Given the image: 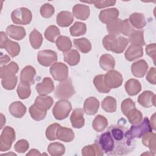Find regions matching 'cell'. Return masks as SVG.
I'll list each match as a JSON object with an SVG mask.
<instances>
[{
    "label": "cell",
    "instance_id": "cell-1",
    "mask_svg": "<svg viewBox=\"0 0 156 156\" xmlns=\"http://www.w3.org/2000/svg\"><path fill=\"white\" fill-rule=\"evenodd\" d=\"M114 142L112 155H124L131 152L134 148L133 141H130L126 135V129L121 126H111L108 130Z\"/></svg>",
    "mask_w": 156,
    "mask_h": 156
},
{
    "label": "cell",
    "instance_id": "cell-2",
    "mask_svg": "<svg viewBox=\"0 0 156 156\" xmlns=\"http://www.w3.org/2000/svg\"><path fill=\"white\" fill-rule=\"evenodd\" d=\"M152 130L150 121L147 117H145L140 124L132 126L130 129L126 131V135L130 141H133L134 138H141L146 133L151 132Z\"/></svg>",
    "mask_w": 156,
    "mask_h": 156
},
{
    "label": "cell",
    "instance_id": "cell-3",
    "mask_svg": "<svg viewBox=\"0 0 156 156\" xmlns=\"http://www.w3.org/2000/svg\"><path fill=\"white\" fill-rule=\"evenodd\" d=\"M76 91L72 84V80L69 78L62 81L56 87L55 96L57 99H65L70 98L75 94Z\"/></svg>",
    "mask_w": 156,
    "mask_h": 156
},
{
    "label": "cell",
    "instance_id": "cell-4",
    "mask_svg": "<svg viewBox=\"0 0 156 156\" xmlns=\"http://www.w3.org/2000/svg\"><path fill=\"white\" fill-rule=\"evenodd\" d=\"M71 110L70 102L66 99H61L55 104L52 108V114L56 119L62 120L68 116Z\"/></svg>",
    "mask_w": 156,
    "mask_h": 156
},
{
    "label": "cell",
    "instance_id": "cell-5",
    "mask_svg": "<svg viewBox=\"0 0 156 156\" xmlns=\"http://www.w3.org/2000/svg\"><path fill=\"white\" fill-rule=\"evenodd\" d=\"M32 18L31 12L26 7H21L13 10L11 13V19L16 24H29Z\"/></svg>",
    "mask_w": 156,
    "mask_h": 156
},
{
    "label": "cell",
    "instance_id": "cell-6",
    "mask_svg": "<svg viewBox=\"0 0 156 156\" xmlns=\"http://www.w3.org/2000/svg\"><path fill=\"white\" fill-rule=\"evenodd\" d=\"M15 138V130L10 126L5 127L0 136V151L4 152L9 150Z\"/></svg>",
    "mask_w": 156,
    "mask_h": 156
},
{
    "label": "cell",
    "instance_id": "cell-7",
    "mask_svg": "<svg viewBox=\"0 0 156 156\" xmlns=\"http://www.w3.org/2000/svg\"><path fill=\"white\" fill-rule=\"evenodd\" d=\"M49 71L53 78L57 81H63L68 77V68L62 62H55L52 64Z\"/></svg>",
    "mask_w": 156,
    "mask_h": 156
},
{
    "label": "cell",
    "instance_id": "cell-8",
    "mask_svg": "<svg viewBox=\"0 0 156 156\" xmlns=\"http://www.w3.org/2000/svg\"><path fill=\"white\" fill-rule=\"evenodd\" d=\"M123 78L122 74L116 71L110 70L108 71L104 75V82L106 86L110 88H117L119 87L122 83Z\"/></svg>",
    "mask_w": 156,
    "mask_h": 156
},
{
    "label": "cell",
    "instance_id": "cell-9",
    "mask_svg": "<svg viewBox=\"0 0 156 156\" xmlns=\"http://www.w3.org/2000/svg\"><path fill=\"white\" fill-rule=\"evenodd\" d=\"M57 60V53L52 50H42L38 52L37 61L43 66H49Z\"/></svg>",
    "mask_w": 156,
    "mask_h": 156
},
{
    "label": "cell",
    "instance_id": "cell-10",
    "mask_svg": "<svg viewBox=\"0 0 156 156\" xmlns=\"http://www.w3.org/2000/svg\"><path fill=\"white\" fill-rule=\"evenodd\" d=\"M98 143L103 151L108 154L112 155L114 150V142L110 131L101 134L98 139Z\"/></svg>",
    "mask_w": 156,
    "mask_h": 156
},
{
    "label": "cell",
    "instance_id": "cell-11",
    "mask_svg": "<svg viewBox=\"0 0 156 156\" xmlns=\"http://www.w3.org/2000/svg\"><path fill=\"white\" fill-rule=\"evenodd\" d=\"M118 16V10L116 8H110L101 10L99 15V18L102 23L107 24L117 20Z\"/></svg>",
    "mask_w": 156,
    "mask_h": 156
},
{
    "label": "cell",
    "instance_id": "cell-12",
    "mask_svg": "<svg viewBox=\"0 0 156 156\" xmlns=\"http://www.w3.org/2000/svg\"><path fill=\"white\" fill-rule=\"evenodd\" d=\"M37 93L40 95H46L54 90V84L50 77H44L41 82L38 83L35 87Z\"/></svg>",
    "mask_w": 156,
    "mask_h": 156
},
{
    "label": "cell",
    "instance_id": "cell-13",
    "mask_svg": "<svg viewBox=\"0 0 156 156\" xmlns=\"http://www.w3.org/2000/svg\"><path fill=\"white\" fill-rule=\"evenodd\" d=\"M155 94L151 91H144L138 98V102L143 107L155 106Z\"/></svg>",
    "mask_w": 156,
    "mask_h": 156
},
{
    "label": "cell",
    "instance_id": "cell-14",
    "mask_svg": "<svg viewBox=\"0 0 156 156\" xmlns=\"http://www.w3.org/2000/svg\"><path fill=\"white\" fill-rule=\"evenodd\" d=\"M83 113L84 111L82 108H75L73 110L70 116V121L73 127L80 129L85 125Z\"/></svg>",
    "mask_w": 156,
    "mask_h": 156
},
{
    "label": "cell",
    "instance_id": "cell-15",
    "mask_svg": "<svg viewBox=\"0 0 156 156\" xmlns=\"http://www.w3.org/2000/svg\"><path fill=\"white\" fill-rule=\"evenodd\" d=\"M148 69V65L144 60H138L131 66V71L133 75L136 77H143L145 76Z\"/></svg>",
    "mask_w": 156,
    "mask_h": 156
},
{
    "label": "cell",
    "instance_id": "cell-16",
    "mask_svg": "<svg viewBox=\"0 0 156 156\" xmlns=\"http://www.w3.org/2000/svg\"><path fill=\"white\" fill-rule=\"evenodd\" d=\"M99 107V101L94 97H90L85 99L83 104V111L88 115L96 114Z\"/></svg>",
    "mask_w": 156,
    "mask_h": 156
},
{
    "label": "cell",
    "instance_id": "cell-17",
    "mask_svg": "<svg viewBox=\"0 0 156 156\" xmlns=\"http://www.w3.org/2000/svg\"><path fill=\"white\" fill-rule=\"evenodd\" d=\"M19 70L17 63L15 62H11L7 65L1 66L0 68V77L1 79L10 77L15 76Z\"/></svg>",
    "mask_w": 156,
    "mask_h": 156
},
{
    "label": "cell",
    "instance_id": "cell-18",
    "mask_svg": "<svg viewBox=\"0 0 156 156\" xmlns=\"http://www.w3.org/2000/svg\"><path fill=\"white\" fill-rule=\"evenodd\" d=\"M90 10L88 5L77 4L73 7V15L77 19L80 20H86L90 16Z\"/></svg>",
    "mask_w": 156,
    "mask_h": 156
},
{
    "label": "cell",
    "instance_id": "cell-19",
    "mask_svg": "<svg viewBox=\"0 0 156 156\" xmlns=\"http://www.w3.org/2000/svg\"><path fill=\"white\" fill-rule=\"evenodd\" d=\"M6 34L12 38L21 40L26 36L25 29L22 26L10 25L6 28Z\"/></svg>",
    "mask_w": 156,
    "mask_h": 156
},
{
    "label": "cell",
    "instance_id": "cell-20",
    "mask_svg": "<svg viewBox=\"0 0 156 156\" xmlns=\"http://www.w3.org/2000/svg\"><path fill=\"white\" fill-rule=\"evenodd\" d=\"M38 108L47 112L53 104V99L51 96L46 95L38 96L34 104Z\"/></svg>",
    "mask_w": 156,
    "mask_h": 156
},
{
    "label": "cell",
    "instance_id": "cell-21",
    "mask_svg": "<svg viewBox=\"0 0 156 156\" xmlns=\"http://www.w3.org/2000/svg\"><path fill=\"white\" fill-rule=\"evenodd\" d=\"M143 55V49L141 46L130 45L127 49L124 57L129 62L133 61Z\"/></svg>",
    "mask_w": 156,
    "mask_h": 156
},
{
    "label": "cell",
    "instance_id": "cell-22",
    "mask_svg": "<svg viewBox=\"0 0 156 156\" xmlns=\"http://www.w3.org/2000/svg\"><path fill=\"white\" fill-rule=\"evenodd\" d=\"M73 21L74 16L69 11H62L57 15V23L59 26L62 27H68L70 26Z\"/></svg>",
    "mask_w": 156,
    "mask_h": 156
},
{
    "label": "cell",
    "instance_id": "cell-23",
    "mask_svg": "<svg viewBox=\"0 0 156 156\" xmlns=\"http://www.w3.org/2000/svg\"><path fill=\"white\" fill-rule=\"evenodd\" d=\"M57 138L63 142H71L74 138V133L71 129L60 125L57 131Z\"/></svg>",
    "mask_w": 156,
    "mask_h": 156
},
{
    "label": "cell",
    "instance_id": "cell-24",
    "mask_svg": "<svg viewBox=\"0 0 156 156\" xmlns=\"http://www.w3.org/2000/svg\"><path fill=\"white\" fill-rule=\"evenodd\" d=\"M10 113L16 118H22L26 112V106L20 101L12 102L9 108Z\"/></svg>",
    "mask_w": 156,
    "mask_h": 156
},
{
    "label": "cell",
    "instance_id": "cell-25",
    "mask_svg": "<svg viewBox=\"0 0 156 156\" xmlns=\"http://www.w3.org/2000/svg\"><path fill=\"white\" fill-rule=\"evenodd\" d=\"M36 74V70L32 66H25L21 71L20 81L33 84L34 83V77Z\"/></svg>",
    "mask_w": 156,
    "mask_h": 156
},
{
    "label": "cell",
    "instance_id": "cell-26",
    "mask_svg": "<svg viewBox=\"0 0 156 156\" xmlns=\"http://www.w3.org/2000/svg\"><path fill=\"white\" fill-rule=\"evenodd\" d=\"M129 21L131 26L138 29H141L146 25L145 16L141 13H133L131 14L129 16Z\"/></svg>",
    "mask_w": 156,
    "mask_h": 156
},
{
    "label": "cell",
    "instance_id": "cell-27",
    "mask_svg": "<svg viewBox=\"0 0 156 156\" xmlns=\"http://www.w3.org/2000/svg\"><path fill=\"white\" fill-rule=\"evenodd\" d=\"M82 155L83 156H102L104 155V151L99 144L96 142L83 147Z\"/></svg>",
    "mask_w": 156,
    "mask_h": 156
},
{
    "label": "cell",
    "instance_id": "cell-28",
    "mask_svg": "<svg viewBox=\"0 0 156 156\" xmlns=\"http://www.w3.org/2000/svg\"><path fill=\"white\" fill-rule=\"evenodd\" d=\"M118 39L115 36L107 35L105 36L102 40V44L104 48L109 51H112L116 53L118 48Z\"/></svg>",
    "mask_w": 156,
    "mask_h": 156
},
{
    "label": "cell",
    "instance_id": "cell-29",
    "mask_svg": "<svg viewBox=\"0 0 156 156\" xmlns=\"http://www.w3.org/2000/svg\"><path fill=\"white\" fill-rule=\"evenodd\" d=\"M125 90L129 96H135L141 90V85L138 80L131 79L126 82Z\"/></svg>",
    "mask_w": 156,
    "mask_h": 156
},
{
    "label": "cell",
    "instance_id": "cell-30",
    "mask_svg": "<svg viewBox=\"0 0 156 156\" xmlns=\"http://www.w3.org/2000/svg\"><path fill=\"white\" fill-rule=\"evenodd\" d=\"M99 65L101 68L104 71H110L115 68V60L112 55L105 54L101 56Z\"/></svg>",
    "mask_w": 156,
    "mask_h": 156
},
{
    "label": "cell",
    "instance_id": "cell-31",
    "mask_svg": "<svg viewBox=\"0 0 156 156\" xmlns=\"http://www.w3.org/2000/svg\"><path fill=\"white\" fill-rule=\"evenodd\" d=\"M63 57L64 61L70 66L77 65L80 62V54L79 52L75 49H70L64 52Z\"/></svg>",
    "mask_w": 156,
    "mask_h": 156
},
{
    "label": "cell",
    "instance_id": "cell-32",
    "mask_svg": "<svg viewBox=\"0 0 156 156\" xmlns=\"http://www.w3.org/2000/svg\"><path fill=\"white\" fill-rule=\"evenodd\" d=\"M155 136L156 135L155 133L149 132L146 133L142 136V143L146 146L147 147L151 152L154 155L156 153V147H155Z\"/></svg>",
    "mask_w": 156,
    "mask_h": 156
},
{
    "label": "cell",
    "instance_id": "cell-33",
    "mask_svg": "<svg viewBox=\"0 0 156 156\" xmlns=\"http://www.w3.org/2000/svg\"><path fill=\"white\" fill-rule=\"evenodd\" d=\"M144 32L142 30H134L129 36V41L131 45L141 46L145 45V41L144 40Z\"/></svg>",
    "mask_w": 156,
    "mask_h": 156
},
{
    "label": "cell",
    "instance_id": "cell-34",
    "mask_svg": "<svg viewBox=\"0 0 156 156\" xmlns=\"http://www.w3.org/2000/svg\"><path fill=\"white\" fill-rule=\"evenodd\" d=\"M74 46L81 52L86 54L91 50V44L86 38H76L73 40Z\"/></svg>",
    "mask_w": 156,
    "mask_h": 156
},
{
    "label": "cell",
    "instance_id": "cell-35",
    "mask_svg": "<svg viewBox=\"0 0 156 156\" xmlns=\"http://www.w3.org/2000/svg\"><path fill=\"white\" fill-rule=\"evenodd\" d=\"M55 42L57 48L63 52L69 51L72 48V43L70 38L66 36L60 35L58 37Z\"/></svg>",
    "mask_w": 156,
    "mask_h": 156
},
{
    "label": "cell",
    "instance_id": "cell-36",
    "mask_svg": "<svg viewBox=\"0 0 156 156\" xmlns=\"http://www.w3.org/2000/svg\"><path fill=\"white\" fill-rule=\"evenodd\" d=\"M108 126V121L107 118L101 115H97L93 121L92 127L93 129L98 132H102Z\"/></svg>",
    "mask_w": 156,
    "mask_h": 156
},
{
    "label": "cell",
    "instance_id": "cell-37",
    "mask_svg": "<svg viewBox=\"0 0 156 156\" xmlns=\"http://www.w3.org/2000/svg\"><path fill=\"white\" fill-rule=\"evenodd\" d=\"M29 41L34 49H39L43 43V36L40 32L34 29L29 34Z\"/></svg>",
    "mask_w": 156,
    "mask_h": 156
},
{
    "label": "cell",
    "instance_id": "cell-38",
    "mask_svg": "<svg viewBox=\"0 0 156 156\" xmlns=\"http://www.w3.org/2000/svg\"><path fill=\"white\" fill-rule=\"evenodd\" d=\"M16 92L18 97L21 99H26L28 98L31 94L30 84L20 81L18 84Z\"/></svg>",
    "mask_w": 156,
    "mask_h": 156
},
{
    "label": "cell",
    "instance_id": "cell-39",
    "mask_svg": "<svg viewBox=\"0 0 156 156\" xmlns=\"http://www.w3.org/2000/svg\"><path fill=\"white\" fill-rule=\"evenodd\" d=\"M47 150L52 156H61L65 154V147L63 144L54 142L48 145Z\"/></svg>",
    "mask_w": 156,
    "mask_h": 156
},
{
    "label": "cell",
    "instance_id": "cell-40",
    "mask_svg": "<svg viewBox=\"0 0 156 156\" xmlns=\"http://www.w3.org/2000/svg\"><path fill=\"white\" fill-rule=\"evenodd\" d=\"M93 83L96 90L101 93H108L110 91V89L105 83L104 74L96 76L93 79Z\"/></svg>",
    "mask_w": 156,
    "mask_h": 156
},
{
    "label": "cell",
    "instance_id": "cell-41",
    "mask_svg": "<svg viewBox=\"0 0 156 156\" xmlns=\"http://www.w3.org/2000/svg\"><path fill=\"white\" fill-rule=\"evenodd\" d=\"M102 109L107 113H114L116 110V101L112 96H107L101 103Z\"/></svg>",
    "mask_w": 156,
    "mask_h": 156
},
{
    "label": "cell",
    "instance_id": "cell-42",
    "mask_svg": "<svg viewBox=\"0 0 156 156\" xmlns=\"http://www.w3.org/2000/svg\"><path fill=\"white\" fill-rule=\"evenodd\" d=\"M8 54L12 57L17 56L20 52V46L16 42L8 40L3 46Z\"/></svg>",
    "mask_w": 156,
    "mask_h": 156
},
{
    "label": "cell",
    "instance_id": "cell-43",
    "mask_svg": "<svg viewBox=\"0 0 156 156\" xmlns=\"http://www.w3.org/2000/svg\"><path fill=\"white\" fill-rule=\"evenodd\" d=\"M70 34L73 37H79L84 35L87 32L86 24L77 21L69 28Z\"/></svg>",
    "mask_w": 156,
    "mask_h": 156
},
{
    "label": "cell",
    "instance_id": "cell-44",
    "mask_svg": "<svg viewBox=\"0 0 156 156\" xmlns=\"http://www.w3.org/2000/svg\"><path fill=\"white\" fill-rule=\"evenodd\" d=\"M60 34V29L54 25L48 27L44 32V37L46 39L52 43H54L55 38Z\"/></svg>",
    "mask_w": 156,
    "mask_h": 156
},
{
    "label": "cell",
    "instance_id": "cell-45",
    "mask_svg": "<svg viewBox=\"0 0 156 156\" xmlns=\"http://www.w3.org/2000/svg\"><path fill=\"white\" fill-rule=\"evenodd\" d=\"M121 20L118 18L117 20L107 24V30L110 35L116 36L121 34Z\"/></svg>",
    "mask_w": 156,
    "mask_h": 156
},
{
    "label": "cell",
    "instance_id": "cell-46",
    "mask_svg": "<svg viewBox=\"0 0 156 156\" xmlns=\"http://www.w3.org/2000/svg\"><path fill=\"white\" fill-rule=\"evenodd\" d=\"M126 116L127 117L129 122L132 125L138 124L142 121L143 119L142 113L140 110L136 109V108L132 110Z\"/></svg>",
    "mask_w": 156,
    "mask_h": 156
},
{
    "label": "cell",
    "instance_id": "cell-47",
    "mask_svg": "<svg viewBox=\"0 0 156 156\" xmlns=\"http://www.w3.org/2000/svg\"><path fill=\"white\" fill-rule=\"evenodd\" d=\"M29 113L33 119L39 121L43 120L46 117L47 112L38 108L34 104H33L29 108Z\"/></svg>",
    "mask_w": 156,
    "mask_h": 156
},
{
    "label": "cell",
    "instance_id": "cell-48",
    "mask_svg": "<svg viewBox=\"0 0 156 156\" xmlns=\"http://www.w3.org/2000/svg\"><path fill=\"white\" fill-rule=\"evenodd\" d=\"M134 108H135V104L130 98L124 99L121 103V109L122 113L126 116Z\"/></svg>",
    "mask_w": 156,
    "mask_h": 156
},
{
    "label": "cell",
    "instance_id": "cell-49",
    "mask_svg": "<svg viewBox=\"0 0 156 156\" xmlns=\"http://www.w3.org/2000/svg\"><path fill=\"white\" fill-rule=\"evenodd\" d=\"M18 77L16 76L3 79L1 80V84L3 88L7 90H13L17 83Z\"/></svg>",
    "mask_w": 156,
    "mask_h": 156
},
{
    "label": "cell",
    "instance_id": "cell-50",
    "mask_svg": "<svg viewBox=\"0 0 156 156\" xmlns=\"http://www.w3.org/2000/svg\"><path fill=\"white\" fill-rule=\"evenodd\" d=\"M60 124L57 123H54L49 125L46 130V136L48 140L50 141H54L57 139V131Z\"/></svg>",
    "mask_w": 156,
    "mask_h": 156
},
{
    "label": "cell",
    "instance_id": "cell-51",
    "mask_svg": "<svg viewBox=\"0 0 156 156\" xmlns=\"http://www.w3.org/2000/svg\"><path fill=\"white\" fill-rule=\"evenodd\" d=\"M54 7L50 4L46 3L41 5L40 12L41 15L44 18H51L54 13Z\"/></svg>",
    "mask_w": 156,
    "mask_h": 156
},
{
    "label": "cell",
    "instance_id": "cell-52",
    "mask_svg": "<svg viewBox=\"0 0 156 156\" xmlns=\"http://www.w3.org/2000/svg\"><path fill=\"white\" fill-rule=\"evenodd\" d=\"M134 30V29L130 24L128 19L121 20V34H122L126 36H129Z\"/></svg>",
    "mask_w": 156,
    "mask_h": 156
},
{
    "label": "cell",
    "instance_id": "cell-53",
    "mask_svg": "<svg viewBox=\"0 0 156 156\" xmlns=\"http://www.w3.org/2000/svg\"><path fill=\"white\" fill-rule=\"evenodd\" d=\"M29 147V144L26 140L22 139L18 140L14 145L15 151L18 153H24Z\"/></svg>",
    "mask_w": 156,
    "mask_h": 156
},
{
    "label": "cell",
    "instance_id": "cell-54",
    "mask_svg": "<svg viewBox=\"0 0 156 156\" xmlns=\"http://www.w3.org/2000/svg\"><path fill=\"white\" fill-rule=\"evenodd\" d=\"M88 3H93L94 6L98 9H102L107 7L114 5L116 1H93L91 2H86Z\"/></svg>",
    "mask_w": 156,
    "mask_h": 156
},
{
    "label": "cell",
    "instance_id": "cell-55",
    "mask_svg": "<svg viewBox=\"0 0 156 156\" xmlns=\"http://www.w3.org/2000/svg\"><path fill=\"white\" fill-rule=\"evenodd\" d=\"M118 39L119 43H118V48L116 51V54H120V53H122L126 49V46L129 43V40L127 38L122 36L119 37Z\"/></svg>",
    "mask_w": 156,
    "mask_h": 156
},
{
    "label": "cell",
    "instance_id": "cell-56",
    "mask_svg": "<svg viewBox=\"0 0 156 156\" xmlns=\"http://www.w3.org/2000/svg\"><path fill=\"white\" fill-rule=\"evenodd\" d=\"M155 48H156V44L155 43H152L149 44L146 46V54L151 57L154 61V63L155 64Z\"/></svg>",
    "mask_w": 156,
    "mask_h": 156
},
{
    "label": "cell",
    "instance_id": "cell-57",
    "mask_svg": "<svg viewBox=\"0 0 156 156\" xmlns=\"http://www.w3.org/2000/svg\"><path fill=\"white\" fill-rule=\"evenodd\" d=\"M155 74H156V71L155 68L154 67H152L150 68L149 71L147 73V74L146 76V80L150 83L153 85H155L156 83L155 80Z\"/></svg>",
    "mask_w": 156,
    "mask_h": 156
},
{
    "label": "cell",
    "instance_id": "cell-58",
    "mask_svg": "<svg viewBox=\"0 0 156 156\" xmlns=\"http://www.w3.org/2000/svg\"><path fill=\"white\" fill-rule=\"evenodd\" d=\"M0 37H1V39H0V47H1V49H2L4 45L7 41V40L9 39L7 38V36L6 34L4 32H2V31H1L0 32Z\"/></svg>",
    "mask_w": 156,
    "mask_h": 156
},
{
    "label": "cell",
    "instance_id": "cell-59",
    "mask_svg": "<svg viewBox=\"0 0 156 156\" xmlns=\"http://www.w3.org/2000/svg\"><path fill=\"white\" fill-rule=\"evenodd\" d=\"M10 60V57L7 55H4L1 53V65H2L3 64H5L8 63Z\"/></svg>",
    "mask_w": 156,
    "mask_h": 156
},
{
    "label": "cell",
    "instance_id": "cell-60",
    "mask_svg": "<svg viewBox=\"0 0 156 156\" xmlns=\"http://www.w3.org/2000/svg\"><path fill=\"white\" fill-rule=\"evenodd\" d=\"M41 154L40 153V152L35 149H32L30 150V151L26 154V155H41Z\"/></svg>",
    "mask_w": 156,
    "mask_h": 156
},
{
    "label": "cell",
    "instance_id": "cell-61",
    "mask_svg": "<svg viewBox=\"0 0 156 156\" xmlns=\"http://www.w3.org/2000/svg\"><path fill=\"white\" fill-rule=\"evenodd\" d=\"M155 114L154 113L152 117H151V122H150V124L151 126V127L152 129L154 130H155Z\"/></svg>",
    "mask_w": 156,
    "mask_h": 156
}]
</instances>
